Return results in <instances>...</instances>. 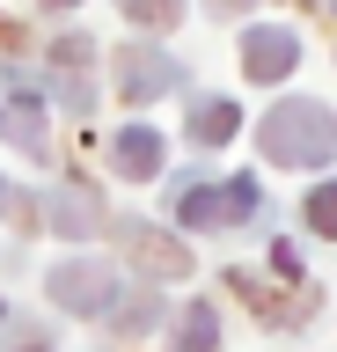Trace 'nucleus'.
I'll return each mask as SVG.
<instances>
[{"mask_svg":"<svg viewBox=\"0 0 337 352\" xmlns=\"http://www.w3.org/2000/svg\"><path fill=\"white\" fill-rule=\"evenodd\" d=\"M242 8H249V0H213V15H242Z\"/></svg>","mask_w":337,"mask_h":352,"instance_id":"nucleus-16","label":"nucleus"},{"mask_svg":"<svg viewBox=\"0 0 337 352\" xmlns=\"http://www.w3.org/2000/svg\"><path fill=\"white\" fill-rule=\"evenodd\" d=\"M308 228H315V235H330V242H337V176L308 191Z\"/></svg>","mask_w":337,"mask_h":352,"instance_id":"nucleus-13","label":"nucleus"},{"mask_svg":"<svg viewBox=\"0 0 337 352\" xmlns=\"http://www.w3.org/2000/svg\"><path fill=\"white\" fill-rule=\"evenodd\" d=\"M257 147H264L271 169H323L337 154V110L293 96V103H279L264 125H257Z\"/></svg>","mask_w":337,"mask_h":352,"instance_id":"nucleus-1","label":"nucleus"},{"mask_svg":"<svg viewBox=\"0 0 337 352\" xmlns=\"http://www.w3.org/2000/svg\"><path fill=\"white\" fill-rule=\"evenodd\" d=\"M176 88H183V59H169L161 44L117 52V96L125 103H154V96H176Z\"/></svg>","mask_w":337,"mask_h":352,"instance_id":"nucleus-3","label":"nucleus"},{"mask_svg":"<svg viewBox=\"0 0 337 352\" xmlns=\"http://www.w3.org/2000/svg\"><path fill=\"white\" fill-rule=\"evenodd\" d=\"M103 323L117 330V338H139V330L161 323V294H132V301H111L103 308Z\"/></svg>","mask_w":337,"mask_h":352,"instance_id":"nucleus-10","label":"nucleus"},{"mask_svg":"<svg viewBox=\"0 0 337 352\" xmlns=\"http://www.w3.org/2000/svg\"><path fill=\"white\" fill-rule=\"evenodd\" d=\"M323 8H337V0H323Z\"/></svg>","mask_w":337,"mask_h":352,"instance_id":"nucleus-19","label":"nucleus"},{"mask_svg":"<svg viewBox=\"0 0 337 352\" xmlns=\"http://www.w3.org/2000/svg\"><path fill=\"white\" fill-rule=\"evenodd\" d=\"M235 118H242V110L227 103V96H198V103H191V140H198V147H227V140H235Z\"/></svg>","mask_w":337,"mask_h":352,"instance_id":"nucleus-8","label":"nucleus"},{"mask_svg":"<svg viewBox=\"0 0 337 352\" xmlns=\"http://www.w3.org/2000/svg\"><path fill=\"white\" fill-rule=\"evenodd\" d=\"M132 22H147V30H169V22L183 15V0H117Z\"/></svg>","mask_w":337,"mask_h":352,"instance_id":"nucleus-15","label":"nucleus"},{"mask_svg":"<svg viewBox=\"0 0 337 352\" xmlns=\"http://www.w3.org/2000/svg\"><path fill=\"white\" fill-rule=\"evenodd\" d=\"M0 132H15V140L37 154V147H45V96H37V103H30V96H23V103H8V110H0Z\"/></svg>","mask_w":337,"mask_h":352,"instance_id":"nucleus-11","label":"nucleus"},{"mask_svg":"<svg viewBox=\"0 0 337 352\" xmlns=\"http://www.w3.org/2000/svg\"><path fill=\"white\" fill-rule=\"evenodd\" d=\"M213 345H220V316H213V301H183L169 352H213Z\"/></svg>","mask_w":337,"mask_h":352,"instance_id":"nucleus-9","label":"nucleus"},{"mask_svg":"<svg viewBox=\"0 0 337 352\" xmlns=\"http://www.w3.org/2000/svg\"><path fill=\"white\" fill-rule=\"evenodd\" d=\"M0 323L15 330V338H8V352H59V345H51V330H37V323H23V316H15V308H0Z\"/></svg>","mask_w":337,"mask_h":352,"instance_id":"nucleus-14","label":"nucleus"},{"mask_svg":"<svg viewBox=\"0 0 337 352\" xmlns=\"http://www.w3.org/2000/svg\"><path fill=\"white\" fill-rule=\"evenodd\" d=\"M139 264L161 272V279H183V272H191V250H183V242H161V235H139Z\"/></svg>","mask_w":337,"mask_h":352,"instance_id":"nucleus-12","label":"nucleus"},{"mask_svg":"<svg viewBox=\"0 0 337 352\" xmlns=\"http://www.w3.org/2000/svg\"><path fill=\"white\" fill-rule=\"evenodd\" d=\"M176 220L183 228H220V184H198V176H176Z\"/></svg>","mask_w":337,"mask_h":352,"instance_id":"nucleus-7","label":"nucleus"},{"mask_svg":"<svg viewBox=\"0 0 337 352\" xmlns=\"http://www.w3.org/2000/svg\"><path fill=\"white\" fill-rule=\"evenodd\" d=\"M37 8H73V0H37Z\"/></svg>","mask_w":337,"mask_h":352,"instance_id":"nucleus-18","label":"nucleus"},{"mask_svg":"<svg viewBox=\"0 0 337 352\" xmlns=\"http://www.w3.org/2000/svg\"><path fill=\"white\" fill-rule=\"evenodd\" d=\"M0 213H8V176H0Z\"/></svg>","mask_w":337,"mask_h":352,"instance_id":"nucleus-17","label":"nucleus"},{"mask_svg":"<svg viewBox=\"0 0 337 352\" xmlns=\"http://www.w3.org/2000/svg\"><path fill=\"white\" fill-rule=\"evenodd\" d=\"M293 66H301V37H293L286 22H257V30H249L242 37V74L249 81H286Z\"/></svg>","mask_w":337,"mask_h":352,"instance_id":"nucleus-4","label":"nucleus"},{"mask_svg":"<svg viewBox=\"0 0 337 352\" xmlns=\"http://www.w3.org/2000/svg\"><path fill=\"white\" fill-rule=\"evenodd\" d=\"M45 294L67 308V316H103L125 286H117V264H103V257H59L45 272Z\"/></svg>","mask_w":337,"mask_h":352,"instance_id":"nucleus-2","label":"nucleus"},{"mask_svg":"<svg viewBox=\"0 0 337 352\" xmlns=\"http://www.w3.org/2000/svg\"><path fill=\"white\" fill-rule=\"evenodd\" d=\"M37 213L51 220V235H95V220H103V198H95V184L67 176V184H51V191L37 198Z\"/></svg>","mask_w":337,"mask_h":352,"instance_id":"nucleus-5","label":"nucleus"},{"mask_svg":"<svg viewBox=\"0 0 337 352\" xmlns=\"http://www.w3.org/2000/svg\"><path fill=\"white\" fill-rule=\"evenodd\" d=\"M161 154H169V147H161V132H154V125H125V132L111 140L117 176H139V184H147V176H161Z\"/></svg>","mask_w":337,"mask_h":352,"instance_id":"nucleus-6","label":"nucleus"}]
</instances>
